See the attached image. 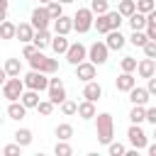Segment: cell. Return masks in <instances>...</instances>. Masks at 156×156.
<instances>
[{
    "mask_svg": "<svg viewBox=\"0 0 156 156\" xmlns=\"http://www.w3.org/2000/svg\"><path fill=\"white\" fill-rule=\"evenodd\" d=\"M127 136H129V144H132L134 149H146V146H149V139H146V134H144V129H141L139 124H132V127L127 129Z\"/></svg>",
    "mask_w": 156,
    "mask_h": 156,
    "instance_id": "cell-10",
    "label": "cell"
},
{
    "mask_svg": "<svg viewBox=\"0 0 156 156\" xmlns=\"http://www.w3.org/2000/svg\"><path fill=\"white\" fill-rule=\"evenodd\" d=\"M95 29H98V34L112 32V27H110V22H107V12H105V15H95Z\"/></svg>",
    "mask_w": 156,
    "mask_h": 156,
    "instance_id": "cell-30",
    "label": "cell"
},
{
    "mask_svg": "<svg viewBox=\"0 0 156 156\" xmlns=\"http://www.w3.org/2000/svg\"><path fill=\"white\" fill-rule=\"evenodd\" d=\"M49 80H51L49 73H44V71H34V68L24 76V85L32 88V90H39V93H41V90H49Z\"/></svg>",
    "mask_w": 156,
    "mask_h": 156,
    "instance_id": "cell-5",
    "label": "cell"
},
{
    "mask_svg": "<svg viewBox=\"0 0 156 156\" xmlns=\"http://www.w3.org/2000/svg\"><path fill=\"white\" fill-rule=\"evenodd\" d=\"M34 34H37V29H34L32 22H22V24H17V39H20V41L29 44V41L34 39Z\"/></svg>",
    "mask_w": 156,
    "mask_h": 156,
    "instance_id": "cell-15",
    "label": "cell"
},
{
    "mask_svg": "<svg viewBox=\"0 0 156 156\" xmlns=\"http://www.w3.org/2000/svg\"><path fill=\"white\" fill-rule=\"evenodd\" d=\"M29 22L34 24V29H49V24L54 22V17H51L49 7H37V10L32 12V20H29Z\"/></svg>",
    "mask_w": 156,
    "mask_h": 156,
    "instance_id": "cell-7",
    "label": "cell"
},
{
    "mask_svg": "<svg viewBox=\"0 0 156 156\" xmlns=\"http://www.w3.org/2000/svg\"><path fill=\"white\" fill-rule=\"evenodd\" d=\"M61 112L68 115V117H71V115H78V102H73V100H63V102H61Z\"/></svg>",
    "mask_w": 156,
    "mask_h": 156,
    "instance_id": "cell-38",
    "label": "cell"
},
{
    "mask_svg": "<svg viewBox=\"0 0 156 156\" xmlns=\"http://www.w3.org/2000/svg\"><path fill=\"white\" fill-rule=\"evenodd\" d=\"M146 122H151L156 127V107H146Z\"/></svg>",
    "mask_w": 156,
    "mask_h": 156,
    "instance_id": "cell-44",
    "label": "cell"
},
{
    "mask_svg": "<svg viewBox=\"0 0 156 156\" xmlns=\"http://www.w3.org/2000/svg\"><path fill=\"white\" fill-rule=\"evenodd\" d=\"M146 17H149V22H146V34H149V39H154V41H156V10H154V12H149Z\"/></svg>",
    "mask_w": 156,
    "mask_h": 156,
    "instance_id": "cell-36",
    "label": "cell"
},
{
    "mask_svg": "<svg viewBox=\"0 0 156 156\" xmlns=\"http://www.w3.org/2000/svg\"><path fill=\"white\" fill-rule=\"evenodd\" d=\"M61 5H63V2H58V0H51V2H49V5H46V7H49V12H51V17H54V20H56V17H61V15H63V7H61Z\"/></svg>",
    "mask_w": 156,
    "mask_h": 156,
    "instance_id": "cell-40",
    "label": "cell"
},
{
    "mask_svg": "<svg viewBox=\"0 0 156 156\" xmlns=\"http://www.w3.org/2000/svg\"><path fill=\"white\" fill-rule=\"evenodd\" d=\"M144 56H149V58H156V41H154V39H149V41L144 44Z\"/></svg>",
    "mask_w": 156,
    "mask_h": 156,
    "instance_id": "cell-43",
    "label": "cell"
},
{
    "mask_svg": "<svg viewBox=\"0 0 156 156\" xmlns=\"http://www.w3.org/2000/svg\"><path fill=\"white\" fill-rule=\"evenodd\" d=\"M136 73H139L141 78H151V76L156 73V58H149V56H144V58L139 61V68H136Z\"/></svg>",
    "mask_w": 156,
    "mask_h": 156,
    "instance_id": "cell-16",
    "label": "cell"
},
{
    "mask_svg": "<svg viewBox=\"0 0 156 156\" xmlns=\"http://www.w3.org/2000/svg\"><path fill=\"white\" fill-rule=\"evenodd\" d=\"M107 151H110V156H122V154H127L124 144H119V141H110V144H107Z\"/></svg>",
    "mask_w": 156,
    "mask_h": 156,
    "instance_id": "cell-39",
    "label": "cell"
},
{
    "mask_svg": "<svg viewBox=\"0 0 156 156\" xmlns=\"http://www.w3.org/2000/svg\"><path fill=\"white\" fill-rule=\"evenodd\" d=\"M54 134H56L58 139H63V141H68V139L73 136V127H71L68 122H63V124H58V127L54 129Z\"/></svg>",
    "mask_w": 156,
    "mask_h": 156,
    "instance_id": "cell-31",
    "label": "cell"
},
{
    "mask_svg": "<svg viewBox=\"0 0 156 156\" xmlns=\"http://www.w3.org/2000/svg\"><path fill=\"white\" fill-rule=\"evenodd\" d=\"M22 102L27 105V107H37L41 100H39V90H32V88H27L24 93H22Z\"/></svg>",
    "mask_w": 156,
    "mask_h": 156,
    "instance_id": "cell-27",
    "label": "cell"
},
{
    "mask_svg": "<svg viewBox=\"0 0 156 156\" xmlns=\"http://www.w3.org/2000/svg\"><path fill=\"white\" fill-rule=\"evenodd\" d=\"M54 154H56V156H71V154H73V149H71V144H68V141L58 139V141H56V146H54Z\"/></svg>",
    "mask_w": 156,
    "mask_h": 156,
    "instance_id": "cell-34",
    "label": "cell"
},
{
    "mask_svg": "<svg viewBox=\"0 0 156 156\" xmlns=\"http://www.w3.org/2000/svg\"><path fill=\"white\" fill-rule=\"evenodd\" d=\"M107 54H110V46H107V41H93V44L88 46V58H90L95 66H102V63H107Z\"/></svg>",
    "mask_w": 156,
    "mask_h": 156,
    "instance_id": "cell-6",
    "label": "cell"
},
{
    "mask_svg": "<svg viewBox=\"0 0 156 156\" xmlns=\"http://www.w3.org/2000/svg\"><path fill=\"white\" fill-rule=\"evenodd\" d=\"M76 78L78 80H83V83H88V80H93L95 78V63L88 58V61H83V63H78L76 66Z\"/></svg>",
    "mask_w": 156,
    "mask_h": 156,
    "instance_id": "cell-11",
    "label": "cell"
},
{
    "mask_svg": "<svg viewBox=\"0 0 156 156\" xmlns=\"http://www.w3.org/2000/svg\"><path fill=\"white\" fill-rule=\"evenodd\" d=\"M85 58H88V46H83L80 41L71 44V49L66 51V61H68L71 66H78V63H83Z\"/></svg>",
    "mask_w": 156,
    "mask_h": 156,
    "instance_id": "cell-8",
    "label": "cell"
},
{
    "mask_svg": "<svg viewBox=\"0 0 156 156\" xmlns=\"http://www.w3.org/2000/svg\"><path fill=\"white\" fill-rule=\"evenodd\" d=\"M115 85H117V90H122V93H129L132 88H136V76H134V73H127V71H122V73L117 76Z\"/></svg>",
    "mask_w": 156,
    "mask_h": 156,
    "instance_id": "cell-12",
    "label": "cell"
},
{
    "mask_svg": "<svg viewBox=\"0 0 156 156\" xmlns=\"http://www.w3.org/2000/svg\"><path fill=\"white\" fill-rule=\"evenodd\" d=\"M83 98H85V100L98 102V100L102 98V85H100V83H95V80H88V83H85V88H83Z\"/></svg>",
    "mask_w": 156,
    "mask_h": 156,
    "instance_id": "cell-13",
    "label": "cell"
},
{
    "mask_svg": "<svg viewBox=\"0 0 156 156\" xmlns=\"http://www.w3.org/2000/svg\"><path fill=\"white\" fill-rule=\"evenodd\" d=\"M20 71H22V63H20V58H7L5 61V66H2V73L10 78V76H20Z\"/></svg>",
    "mask_w": 156,
    "mask_h": 156,
    "instance_id": "cell-25",
    "label": "cell"
},
{
    "mask_svg": "<svg viewBox=\"0 0 156 156\" xmlns=\"http://www.w3.org/2000/svg\"><path fill=\"white\" fill-rule=\"evenodd\" d=\"M24 78H20V76H10V78H5V83H2V98L7 100V102H15V100H22V93H24Z\"/></svg>",
    "mask_w": 156,
    "mask_h": 156,
    "instance_id": "cell-2",
    "label": "cell"
},
{
    "mask_svg": "<svg viewBox=\"0 0 156 156\" xmlns=\"http://www.w3.org/2000/svg\"><path fill=\"white\" fill-rule=\"evenodd\" d=\"M119 68H122V71H127V73H134V71L139 68V61H136L134 56H124V58L119 61Z\"/></svg>",
    "mask_w": 156,
    "mask_h": 156,
    "instance_id": "cell-32",
    "label": "cell"
},
{
    "mask_svg": "<svg viewBox=\"0 0 156 156\" xmlns=\"http://www.w3.org/2000/svg\"><path fill=\"white\" fill-rule=\"evenodd\" d=\"M0 37H2V39H15V37H17V24H12L10 20H2Z\"/></svg>",
    "mask_w": 156,
    "mask_h": 156,
    "instance_id": "cell-28",
    "label": "cell"
},
{
    "mask_svg": "<svg viewBox=\"0 0 156 156\" xmlns=\"http://www.w3.org/2000/svg\"><path fill=\"white\" fill-rule=\"evenodd\" d=\"M71 29H76V24H73V17H66V15H61V17H56V20H54V32H56V34H68Z\"/></svg>",
    "mask_w": 156,
    "mask_h": 156,
    "instance_id": "cell-14",
    "label": "cell"
},
{
    "mask_svg": "<svg viewBox=\"0 0 156 156\" xmlns=\"http://www.w3.org/2000/svg\"><path fill=\"white\" fill-rule=\"evenodd\" d=\"M146 151H149L151 156H156V141H154V144H149V146H146Z\"/></svg>",
    "mask_w": 156,
    "mask_h": 156,
    "instance_id": "cell-46",
    "label": "cell"
},
{
    "mask_svg": "<svg viewBox=\"0 0 156 156\" xmlns=\"http://www.w3.org/2000/svg\"><path fill=\"white\" fill-rule=\"evenodd\" d=\"M95 124H98V141L107 146L112 141V136H115V119H112V115L110 112L95 115Z\"/></svg>",
    "mask_w": 156,
    "mask_h": 156,
    "instance_id": "cell-1",
    "label": "cell"
},
{
    "mask_svg": "<svg viewBox=\"0 0 156 156\" xmlns=\"http://www.w3.org/2000/svg\"><path fill=\"white\" fill-rule=\"evenodd\" d=\"M51 39H54V37L49 34V29H37V34H34L32 41H34L39 49H46V46H51Z\"/></svg>",
    "mask_w": 156,
    "mask_h": 156,
    "instance_id": "cell-23",
    "label": "cell"
},
{
    "mask_svg": "<svg viewBox=\"0 0 156 156\" xmlns=\"http://www.w3.org/2000/svg\"><path fill=\"white\" fill-rule=\"evenodd\" d=\"M90 10L95 15H105V12H110V5H107V0H90Z\"/></svg>",
    "mask_w": 156,
    "mask_h": 156,
    "instance_id": "cell-35",
    "label": "cell"
},
{
    "mask_svg": "<svg viewBox=\"0 0 156 156\" xmlns=\"http://www.w3.org/2000/svg\"><path fill=\"white\" fill-rule=\"evenodd\" d=\"M58 2H63V5H66V2H73V0H58Z\"/></svg>",
    "mask_w": 156,
    "mask_h": 156,
    "instance_id": "cell-48",
    "label": "cell"
},
{
    "mask_svg": "<svg viewBox=\"0 0 156 156\" xmlns=\"http://www.w3.org/2000/svg\"><path fill=\"white\" fill-rule=\"evenodd\" d=\"M124 44H127V37H124L119 29H112V32H107V46H110V49L119 51Z\"/></svg>",
    "mask_w": 156,
    "mask_h": 156,
    "instance_id": "cell-18",
    "label": "cell"
},
{
    "mask_svg": "<svg viewBox=\"0 0 156 156\" xmlns=\"http://www.w3.org/2000/svg\"><path fill=\"white\" fill-rule=\"evenodd\" d=\"M37 110H39V115H44V117H49V115L54 112V102H51V100H41V102L37 105Z\"/></svg>",
    "mask_w": 156,
    "mask_h": 156,
    "instance_id": "cell-41",
    "label": "cell"
},
{
    "mask_svg": "<svg viewBox=\"0 0 156 156\" xmlns=\"http://www.w3.org/2000/svg\"><path fill=\"white\" fill-rule=\"evenodd\" d=\"M49 2H51V0H39V5H49Z\"/></svg>",
    "mask_w": 156,
    "mask_h": 156,
    "instance_id": "cell-47",
    "label": "cell"
},
{
    "mask_svg": "<svg viewBox=\"0 0 156 156\" xmlns=\"http://www.w3.org/2000/svg\"><path fill=\"white\" fill-rule=\"evenodd\" d=\"M136 10L144 12V15H149V12L156 10V0H136Z\"/></svg>",
    "mask_w": 156,
    "mask_h": 156,
    "instance_id": "cell-37",
    "label": "cell"
},
{
    "mask_svg": "<svg viewBox=\"0 0 156 156\" xmlns=\"http://www.w3.org/2000/svg\"><path fill=\"white\" fill-rule=\"evenodd\" d=\"M149 98H151L149 88H132V90H129V100H132V105H146Z\"/></svg>",
    "mask_w": 156,
    "mask_h": 156,
    "instance_id": "cell-19",
    "label": "cell"
},
{
    "mask_svg": "<svg viewBox=\"0 0 156 156\" xmlns=\"http://www.w3.org/2000/svg\"><path fill=\"white\" fill-rule=\"evenodd\" d=\"M117 10H119V12L124 15V17H132V15L136 12V0H119Z\"/></svg>",
    "mask_w": 156,
    "mask_h": 156,
    "instance_id": "cell-29",
    "label": "cell"
},
{
    "mask_svg": "<svg viewBox=\"0 0 156 156\" xmlns=\"http://www.w3.org/2000/svg\"><path fill=\"white\" fill-rule=\"evenodd\" d=\"M154 136H156V129H154Z\"/></svg>",
    "mask_w": 156,
    "mask_h": 156,
    "instance_id": "cell-49",
    "label": "cell"
},
{
    "mask_svg": "<svg viewBox=\"0 0 156 156\" xmlns=\"http://www.w3.org/2000/svg\"><path fill=\"white\" fill-rule=\"evenodd\" d=\"M32 139H34V136H32V132H29V129H17V132H15V141H17V144H22V146H29V144H32Z\"/></svg>",
    "mask_w": 156,
    "mask_h": 156,
    "instance_id": "cell-33",
    "label": "cell"
},
{
    "mask_svg": "<svg viewBox=\"0 0 156 156\" xmlns=\"http://www.w3.org/2000/svg\"><path fill=\"white\" fill-rule=\"evenodd\" d=\"M51 49H54V54H66L71 49V41L66 39V34H56L51 39Z\"/></svg>",
    "mask_w": 156,
    "mask_h": 156,
    "instance_id": "cell-21",
    "label": "cell"
},
{
    "mask_svg": "<svg viewBox=\"0 0 156 156\" xmlns=\"http://www.w3.org/2000/svg\"><path fill=\"white\" fill-rule=\"evenodd\" d=\"M73 24H76L78 34L90 32V27H95V12L90 7H78V12L73 15Z\"/></svg>",
    "mask_w": 156,
    "mask_h": 156,
    "instance_id": "cell-3",
    "label": "cell"
},
{
    "mask_svg": "<svg viewBox=\"0 0 156 156\" xmlns=\"http://www.w3.org/2000/svg\"><path fill=\"white\" fill-rule=\"evenodd\" d=\"M20 151H22V144H7L5 149H2V156H20Z\"/></svg>",
    "mask_w": 156,
    "mask_h": 156,
    "instance_id": "cell-42",
    "label": "cell"
},
{
    "mask_svg": "<svg viewBox=\"0 0 156 156\" xmlns=\"http://www.w3.org/2000/svg\"><path fill=\"white\" fill-rule=\"evenodd\" d=\"M29 66H32L34 71H44V73H49V76H54V73L58 71V61H56V58L44 56V54H41V49L29 58Z\"/></svg>",
    "mask_w": 156,
    "mask_h": 156,
    "instance_id": "cell-4",
    "label": "cell"
},
{
    "mask_svg": "<svg viewBox=\"0 0 156 156\" xmlns=\"http://www.w3.org/2000/svg\"><path fill=\"white\" fill-rule=\"evenodd\" d=\"M146 119V107L144 105H134L132 110H129V122L132 124H141Z\"/></svg>",
    "mask_w": 156,
    "mask_h": 156,
    "instance_id": "cell-26",
    "label": "cell"
},
{
    "mask_svg": "<svg viewBox=\"0 0 156 156\" xmlns=\"http://www.w3.org/2000/svg\"><path fill=\"white\" fill-rule=\"evenodd\" d=\"M127 22H129V27H132V29H146V22H149V17H146L144 12H139V10H136L132 17H127Z\"/></svg>",
    "mask_w": 156,
    "mask_h": 156,
    "instance_id": "cell-22",
    "label": "cell"
},
{
    "mask_svg": "<svg viewBox=\"0 0 156 156\" xmlns=\"http://www.w3.org/2000/svg\"><path fill=\"white\" fill-rule=\"evenodd\" d=\"M149 41V34H146V29H132V37H129V44H134V46H139V49H144V44Z\"/></svg>",
    "mask_w": 156,
    "mask_h": 156,
    "instance_id": "cell-24",
    "label": "cell"
},
{
    "mask_svg": "<svg viewBox=\"0 0 156 156\" xmlns=\"http://www.w3.org/2000/svg\"><path fill=\"white\" fill-rule=\"evenodd\" d=\"M146 88H149V93L151 95H156V78L151 76V78H146Z\"/></svg>",
    "mask_w": 156,
    "mask_h": 156,
    "instance_id": "cell-45",
    "label": "cell"
},
{
    "mask_svg": "<svg viewBox=\"0 0 156 156\" xmlns=\"http://www.w3.org/2000/svg\"><path fill=\"white\" fill-rule=\"evenodd\" d=\"M27 110H29V107H27L22 100H15V102L7 105V117H10V119H24Z\"/></svg>",
    "mask_w": 156,
    "mask_h": 156,
    "instance_id": "cell-17",
    "label": "cell"
},
{
    "mask_svg": "<svg viewBox=\"0 0 156 156\" xmlns=\"http://www.w3.org/2000/svg\"><path fill=\"white\" fill-rule=\"evenodd\" d=\"M98 112H95V102L93 100H83V102H78V117L80 119H93Z\"/></svg>",
    "mask_w": 156,
    "mask_h": 156,
    "instance_id": "cell-20",
    "label": "cell"
},
{
    "mask_svg": "<svg viewBox=\"0 0 156 156\" xmlns=\"http://www.w3.org/2000/svg\"><path fill=\"white\" fill-rule=\"evenodd\" d=\"M49 100H51L54 105H61L63 100H68V98H66V88H63V80H61V78H51V80H49Z\"/></svg>",
    "mask_w": 156,
    "mask_h": 156,
    "instance_id": "cell-9",
    "label": "cell"
}]
</instances>
